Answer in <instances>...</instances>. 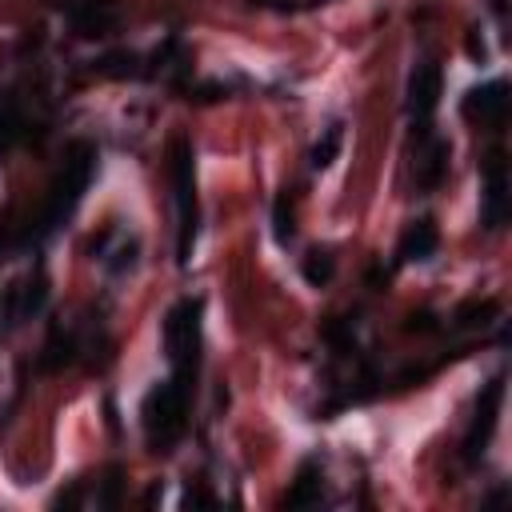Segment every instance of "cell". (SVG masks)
<instances>
[{
	"instance_id": "1",
	"label": "cell",
	"mask_w": 512,
	"mask_h": 512,
	"mask_svg": "<svg viewBox=\"0 0 512 512\" xmlns=\"http://www.w3.org/2000/svg\"><path fill=\"white\" fill-rule=\"evenodd\" d=\"M96 160H100V156H96V144H88V140H72V144H68L64 164H60V172L52 176L40 212L16 232V252H20V248H40V244H48V240L76 216V208H80V200H84V192H88V184H92V176H96Z\"/></svg>"
},
{
	"instance_id": "2",
	"label": "cell",
	"mask_w": 512,
	"mask_h": 512,
	"mask_svg": "<svg viewBox=\"0 0 512 512\" xmlns=\"http://www.w3.org/2000/svg\"><path fill=\"white\" fill-rule=\"evenodd\" d=\"M192 392L196 384L180 380L168 372V380L152 384L140 400V428H144V444L152 452H172L176 440L188 428V408H192Z\"/></svg>"
},
{
	"instance_id": "3",
	"label": "cell",
	"mask_w": 512,
	"mask_h": 512,
	"mask_svg": "<svg viewBox=\"0 0 512 512\" xmlns=\"http://www.w3.org/2000/svg\"><path fill=\"white\" fill-rule=\"evenodd\" d=\"M168 180H172V204H176V264L188 268L196 252V232H200V196H196V156L184 136L168 140Z\"/></svg>"
},
{
	"instance_id": "4",
	"label": "cell",
	"mask_w": 512,
	"mask_h": 512,
	"mask_svg": "<svg viewBox=\"0 0 512 512\" xmlns=\"http://www.w3.org/2000/svg\"><path fill=\"white\" fill-rule=\"evenodd\" d=\"M160 340H164V356L172 376L196 384L200 376V348H204V300L200 296H180L160 324Z\"/></svg>"
},
{
	"instance_id": "5",
	"label": "cell",
	"mask_w": 512,
	"mask_h": 512,
	"mask_svg": "<svg viewBox=\"0 0 512 512\" xmlns=\"http://www.w3.org/2000/svg\"><path fill=\"white\" fill-rule=\"evenodd\" d=\"M500 408H504V372H492L476 392V404H472V416H468V428L460 440V464L464 468H476L484 460L492 432L500 424Z\"/></svg>"
},
{
	"instance_id": "6",
	"label": "cell",
	"mask_w": 512,
	"mask_h": 512,
	"mask_svg": "<svg viewBox=\"0 0 512 512\" xmlns=\"http://www.w3.org/2000/svg\"><path fill=\"white\" fill-rule=\"evenodd\" d=\"M460 116L488 128V132H500L504 120H508V80L492 76L484 84H472L464 96H460Z\"/></svg>"
},
{
	"instance_id": "7",
	"label": "cell",
	"mask_w": 512,
	"mask_h": 512,
	"mask_svg": "<svg viewBox=\"0 0 512 512\" xmlns=\"http://www.w3.org/2000/svg\"><path fill=\"white\" fill-rule=\"evenodd\" d=\"M440 92H444V72H440V64H432V60L416 64L412 76H408V100H404V108H408L416 132H432L428 120H432V112L440 108Z\"/></svg>"
},
{
	"instance_id": "8",
	"label": "cell",
	"mask_w": 512,
	"mask_h": 512,
	"mask_svg": "<svg viewBox=\"0 0 512 512\" xmlns=\"http://www.w3.org/2000/svg\"><path fill=\"white\" fill-rule=\"evenodd\" d=\"M508 220V160L500 148L488 152L484 160V196H480V228L500 232Z\"/></svg>"
},
{
	"instance_id": "9",
	"label": "cell",
	"mask_w": 512,
	"mask_h": 512,
	"mask_svg": "<svg viewBox=\"0 0 512 512\" xmlns=\"http://www.w3.org/2000/svg\"><path fill=\"white\" fill-rule=\"evenodd\" d=\"M44 304H48V268L36 264V272H28L24 280L8 284V292H4V324L8 328L28 324L32 316L44 312Z\"/></svg>"
},
{
	"instance_id": "10",
	"label": "cell",
	"mask_w": 512,
	"mask_h": 512,
	"mask_svg": "<svg viewBox=\"0 0 512 512\" xmlns=\"http://www.w3.org/2000/svg\"><path fill=\"white\" fill-rule=\"evenodd\" d=\"M72 28L76 36H104L116 20V0H48Z\"/></svg>"
},
{
	"instance_id": "11",
	"label": "cell",
	"mask_w": 512,
	"mask_h": 512,
	"mask_svg": "<svg viewBox=\"0 0 512 512\" xmlns=\"http://www.w3.org/2000/svg\"><path fill=\"white\" fill-rule=\"evenodd\" d=\"M136 252H140V240H136L132 232L116 228V224H108V228L92 240V256L104 264L108 276H124V272H132V268H136Z\"/></svg>"
},
{
	"instance_id": "12",
	"label": "cell",
	"mask_w": 512,
	"mask_h": 512,
	"mask_svg": "<svg viewBox=\"0 0 512 512\" xmlns=\"http://www.w3.org/2000/svg\"><path fill=\"white\" fill-rule=\"evenodd\" d=\"M416 188L420 192H436L448 176V160H452V144L444 136L432 132H416Z\"/></svg>"
},
{
	"instance_id": "13",
	"label": "cell",
	"mask_w": 512,
	"mask_h": 512,
	"mask_svg": "<svg viewBox=\"0 0 512 512\" xmlns=\"http://www.w3.org/2000/svg\"><path fill=\"white\" fill-rule=\"evenodd\" d=\"M440 248V228L432 216H420L404 228L400 244H396V264H428Z\"/></svg>"
},
{
	"instance_id": "14",
	"label": "cell",
	"mask_w": 512,
	"mask_h": 512,
	"mask_svg": "<svg viewBox=\"0 0 512 512\" xmlns=\"http://www.w3.org/2000/svg\"><path fill=\"white\" fill-rule=\"evenodd\" d=\"M320 500H324V472H320L316 460H304V464L296 468L288 492H284V504H288V508H316Z\"/></svg>"
},
{
	"instance_id": "15",
	"label": "cell",
	"mask_w": 512,
	"mask_h": 512,
	"mask_svg": "<svg viewBox=\"0 0 512 512\" xmlns=\"http://www.w3.org/2000/svg\"><path fill=\"white\" fill-rule=\"evenodd\" d=\"M92 72L96 76H108V80H148V60L140 52H128V48H116V52H104L92 60Z\"/></svg>"
},
{
	"instance_id": "16",
	"label": "cell",
	"mask_w": 512,
	"mask_h": 512,
	"mask_svg": "<svg viewBox=\"0 0 512 512\" xmlns=\"http://www.w3.org/2000/svg\"><path fill=\"white\" fill-rule=\"evenodd\" d=\"M28 136V116L20 108V96L12 88L0 92V156H8L16 144H24Z\"/></svg>"
},
{
	"instance_id": "17",
	"label": "cell",
	"mask_w": 512,
	"mask_h": 512,
	"mask_svg": "<svg viewBox=\"0 0 512 512\" xmlns=\"http://www.w3.org/2000/svg\"><path fill=\"white\" fill-rule=\"evenodd\" d=\"M76 352H80L76 332L64 328V324H52V328H48V340H44V348H40V372H60V368H68V364L76 360Z\"/></svg>"
},
{
	"instance_id": "18",
	"label": "cell",
	"mask_w": 512,
	"mask_h": 512,
	"mask_svg": "<svg viewBox=\"0 0 512 512\" xmlns=\"http://www.w3.org/2000/svg\"><path fill=\"white\" fill-rule=\"evenodd\" d=\"M340 144H344V124L332 120V124L320 132V140L312 144V152H308V168H312V172H324V168L340 156Z\"/></svg>"
},
{
	"instance_id": "19",
	"label": "cell",
	"mask_w": 512,
	"mask_h": 512,
	"mask_svg": "<svg viewBox=\"0 0 512 512\" xmlns=\"http://www.w3.org/2000/svg\"><path fill=\"white\" fill-rule=\"evenodd\" d=\"M496 316H500L496 300H468L452 312V328H488Z\"/></svg>"
},
{
	"instance_id": "20",
	"label": "cell",
	"mask_w": 512,
	"mask_h": 512,
	"mask_svg": "<svg viewBox=\"0 0 512 512\" xmlns=\"http://www.w3.org/2000/svg\"><path fill=\"white\" fill-rule=\"evenodd\" d=\"M300 272H304V280H308L312 288H324V284L332 280V272H336L332 248H312V252L300 260Z\"/></svg>"
},
{
	"instance_id": "21",
	"label": "cell",
	"mask_w": 512,
	"mask_h": 512,
	"mask_svg": "<svg viewBox=\"0 0 512 512\" xmlns=\"http://www.w3.org/2000/svg\"><path fill=\"white\" fill-rule=\"evenodd\" d=\"M272 236L280 248H288L296 240V216H292V200H288V188L272 200Z\"/></svg>"
},
{
	"instance_id": "22",
	"label": "cell",
	"mask_w": 512,
	"mask_h": 512,
	"mask_svg": "<svg viewBox=\"0 0 512 512\" xmlns=\"http://www.w3.org/2000/svg\"><path fill=\"white\" fill-rule=\"evenodd\" d=\"M404 328L408 332H436V320H432V312H412Z\"/></svg>"
}]
</instances>
